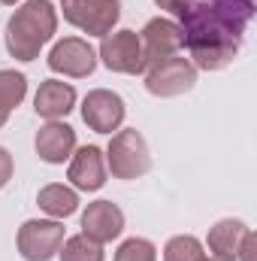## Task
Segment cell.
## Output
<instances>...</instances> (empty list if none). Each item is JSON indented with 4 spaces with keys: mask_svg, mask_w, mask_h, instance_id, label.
<instances>
[{
    "mask_svg": "<svg viewBox=\"0 0 257 261\" xmlns=\"http://www.w3.org/2000/svg\"><path fill=\"white\" fill-rule=\"evenodd\" d=\"M254 18V0H203L182 15L185 46L197 70H224L233 64L242 34Z\"/></svg>",
    "mask_w": 257,
    "mask_h": 261,
    "instance_id": "cell-1",
    "label": "cell"
},
{
    "mask_svg": "<svg viewBox=\"0 0 257 261\" xmlns=\"http://www.w3.org/2000/svg\"><path fill=\"white\" fill-rule=\"evenodd\" d=\"M58 12L49 0H27L6 21V52L18 61H34L40 49L55 37Z\"/></svg>",
    "mask_w": 257,
    "mask_h": 261,
    "instance_id": "cell-2",
    "label": "cell"
},
{
    "mask_svg": "<svg viewBox=\"0 0 257 261\" xmlns=\"http://www.w3.org/2000/svg\"><path fill=\"white\" fill-rule=\"evenodd\" d=\"M106 167L112 170L115 179H139L151 170V155L145 146V137L136 128L118 130L109 140L106 149Z\"/></svg>",
    "mask_w": 257,
    "mask_h": 261,
    "instance_id": "cell-3",
    "label": "cell"
},
{
    "mask_svg": "<svg viewBox=\"0 0 257 261\" xmlns=\"http://www.w3.org/2000/svg\"><path fill=\"white\" fill-rule=\"evenodd\" d=\"M64 18L88 37H106L121 18V0H64Z\"/></svg>",
    "mask_w": 257,
    "mask_h": 261,
    "instance_id": "cell-4",
    "label": "cell"
},
{
    "mask_svg": "<svg viewBox=\"0 0 257 261\" xmlns=\"http://www.w3.org/2000/svg\"><path fill=\"white\" fill-rule=\"evenodd\" d=\"M145 88L154 97H179L185 91H191L197 82V67L182 58V55H170L157 64L145 67Z\"/></svg>",
    "mask_w": 257,
    "mask_h": 261,
    "instance_id": "cell-5",
    "label": "cell"
},
{
    "mask_svg": "<svg viewBox=\"0 0 257 261\" xmlns=\"http://www.w3.org/2000/svg\"><path fill=\"white\" fill-rule=\"evenodd\" d=\"M15 243L24 261H49L64 243V225L58 219H30L18 228Z\"/></svg>",
    "mask_w": 257,
    "mask_h": 261,
    "instance_id": "cell-6",
    "label": "cell"
},
{
    "mask_svg": "<svg viewBox=\"0 0 257 261\" xmlns=\"http://www.w3.org/2000/svg\"><path fill=\"white\" fill-rule=\"evenodd\" d=\"M100 61L112 73H124V76H136L142 73V46H139V34L136 31H115L106 34L100 43Z\"/></svg>",
    "mask_w": 257,
    "mask_h": 261,
    "instance_id": "cell-7",
    "label": "cell"
},
{
    "mask_svg": "<svg viewBox=\"0 0 257 261\" xmlns=\"http://www.w3.org/2000/svg\"><path fill=\"white\" fill-rule=\"evenodd\" d=\"M139 46H142V64L145 67L157 64L170 55H179V49L185 46L182 24H176L170 18H151L139 34Z\"/></svg>",
    "mask_w": 257,
    "mask_h": 261,
    "instance_id": "cell-8",
    "label": "cell"
},
{
    "mask_svg": "<svg viewBox=\"0 0 257 261\" xmlns=\"http://www.w3.org/2000/svg\"><path fill=\"white\" fill-rule=\"evenodd\" d=\"M49 67L55 73H64L70 79H85L97 67V52L88 46V40L79 37H64L52 46L49 52Z\"/></svg>",
    "mask_w": 257,
    "mask_h": 261,
    "instance_id": "cell-9",
    "label": "cell"
},
{
    "mask_svg": "<svg viewBox=\"0 0 257 261\" xmlns=\"http://www.w3.org/2000/svg\"><path fill=\"white\" fill-rule=\"evenodd\" d=\"M82 119L97 134H112L124 122V100L115 91H106V88L88 91L85 100H82Z\"/></svg>",
    "mask_w": 257,
    "mask_h": 261,
    "instance_id": "cell-10",
    "label": "cell"
},
{
    "mask_svg": "<svg viewBox=\"0 0 257 261\" xmlns=\"http://www.w3.org/2000/svg\"><path fill=\"white\" fill-rule=\"evenodd\" d=\"M121 231H124V213L112 200H94L82 213V234L91 237L100 246L115 240V237H121Z\"/></svg>",
    "mask_w": 257,
    "mask_h": 261,
    "instance_id": "cell-11",
    "label": "cell"
},
{
    "mask_svg": "<svg viewBox=\"0 0 257 261\" xmlns=\"http://www.w3.org/2000/svg\"><path fill=\"white\" fill-rule=\"evenodd\" d=\"M70 182L82 192H97L106 182V158L97 146H82L70 161Z\"/></svg>",
    "mask_w": 257,
    "mask_h": 261,
    "instance_id": "cell-12",
    "label": "cell"
},
{
    "mask_svg": "<svg viewBox=\"0 0 257 261\" xmlns=\"http://www.w3.org/2000/svg\"><path fill=\"white\" fill-rule=\"evenodd\" d=\"M76 149V130L64 122H49L37 130V155L46 164H64Z\"/></svg>",
    "mask_w": 257,
    "mask_h": 261,
    "instance_id": "cell-13",
    "label": "cell"
},
{
    "mask_svg": "<svg viewBox=\"0 0 257 261\" xmlns=\"http://www.w3.org/2000/svg\"><path fill=\"white\" fill-rule=\"evenodd\" d=\"M73 103H76V88H73L70 82H61V79H46V82L40 85L37 97H34L37 116H43V119H49V122L64 119L67 113L73 110Z\"/></svg>",
    "mask_w": 257,
    "mask_h": 261,
    "instance_id": "cell-14",
    "label": "cell"
},
{
    "mask_svg": "<svg viewBox=\"0 0 257 261\" xmlns=\"http://www.w3.org/2000/svg\"><path fill=\"white\" fill-rule=\"evenodd\" d=\"M245 234V225L239 219H221L209 228V252L218 261H236L239 240Z\"/></svg>",
    "mask_w": 257,
    "mask_h": 261,
    "instance_id": "cell-15",
    "label": "cell"
},
{
    "mask_svg": "<svg viewBox=\"0 0 257 261\" xmlns=\"http://www.w3.org/2000/svg\"><path fill=\"white\" fill-rule=\"evenodd\" d=\"M37 203L43 213H49L52 219H67L79 210V195L70 189V186H61V182H52L46 189H40L37 195Z\"/></svg>",
    "mask_w": 257,
    "mask_h": 261,
    "instance_id": "cell-16",
    "label": "cell"
},
{
    "mask_svg": "<svg viewBox=\"0 0 257 261\" xmlns=\"http://www.w3.org/2000/svg\"><path fill=\"white\" fill-rule=\"evenodd\" d=\"M58 255H61V261H103V246L85 234H76L61 243Z\"/></svg>",
    "mask_w": 257,
    "mask_h": 261,
    "instance_id": "cell-17",
    "label": "cell"
},
{
    "mask_svg": "<svg viewBox=\"0 0 257 261\" xmlns=\"http://www.w3.org/2000/svg\"><path fill=\"white\" fill-rule=\"evenodd\" d=\"M27 94V79L24 73H15V70H0V107L9 113L15 110Z\"/></svg>",
    "mask_w": 257,
    "mask_h": 261,
    "instance_id": "cell-18",
    "label": "cell"
},
{
    "mask_svg": "<svg viewBox=\"0 0 257 261\" xmlns=\"http://www.w3.org/2000/svg\"><path fill=\"white\" fill-rule=\"evenodd\" d=\"M203 258V243L191 234H179L164 246V261H200Z\"/></svg>",
    "mask_w": 257,
    "mask_h": 261,
    "instance_id": "cell-19",
    "label": "cell"
},
{
    "mask_svg": "<svg viewBox=\"0 0 257 261\" xmlns=\"http://www.w3.org/2000/svg\"><path fill=\"white\" fill-rule=\"evenodd\" d=\"M115 261H157V249H154V243H148L142 237H130L118 246Z\"/></svg>",
    "mask_w": 257,
    "mask_h": 261,
    "instance_id": "cell-20",
    "label": "cell"
},
{
    "mask_svg": "<svg viewBox=\"0 0 257 261\" xmlns=\"http://www.w3.org/2000/svg\"><path fill=\"white\" fill-rule=\"evenodd\" d=\"M254 249H257V237L245 228V234L239 240V249H236V261H254Z\"/></svg>",
    "mask_w": 257,
    "mask_h": 261,
    "instance_id": "cell-21",
    "label": "cell"
},
{
    "mask_svg": "<svg viewBox=\"0 0 257 261\" xmlns=\"http://www.w3.org/2000/svg\"><path fill=\"white\" fill-rule=\"evenodd\" d=\"M154 3H157V6H160L164 12H170V15L182 18V15H185V12L191 9V6L197 3V0H154Z\"/></svg>",
    "mask_w": 257,
    "mask_h": 261,
    "instance_id": "cell-22",
    "label": "cell"
},
{
    "mask_svg": "<svg viewBox=\"0 0 257 261\" xmlns=\"http://www.w3.org/2000/svg\"><path fill=\"white\" fill-rule=\"evenodd\" d=\"M12 170H15V164H12V155H9L6 149H0V189H3V186H9V179H12Z\"/></svg>",
    "mask_w": 257,
    "mask_h": 261,
    "instance_id": "cell-23",
    "label": "cell"
},
{
    "mask_svg": "<svg viewBox=\"0 0 257 261\" xmlns=\"http://www.w3.org/2000/svg\"><path fill=\"white\" fill-rule=\"evenodd\" d=\"M6 119H9V113H6V110H3V107H0V128H3V125H6Z\"/></svg>",
    "mask_w": 257,
    "mask_h": 261,
    "instance_id": "cell-24",
    "label": "cell"
},
{
    "mask_svg": "<svg viewBox=\"0 0 257 261\" xmlns=\"http://www.w3.org/2000/svg\"><path fill=\"white\" fill-rule=\"evenodd\" d=\"M0 3H3V6H15L18 0H0Z\"/></svg>",
    "mask_w": 257,
    "mask_h": 261,
    "instance_id": "cell-25",
    "label": "cell"
},
{
    "mask_svg": "<svg viewBox=\"0 0 257 261\" xmlns=\"http://www.w3.org/2000/svg\"><path fill=\"white\" fill-rule=\"evenodd\" d=\"M200 261H218V258H212V255H209V258H206V255H203V258H200Z\"/></svg>",
    "mask_w": 257,
    "mask_h": 261,
    "instance_id": "cell-26",
    "label": "cell"
}]
</instances>
